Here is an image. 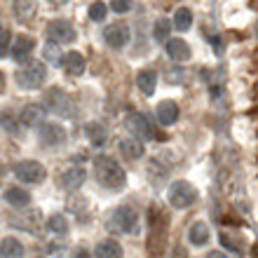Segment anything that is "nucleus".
Masks as SVG:
<instances>
[{
  "instance_id": "nucleus-4",
  "label": "nucleus",
  "mask_w": 258,
  "mask_h": 258,
  "mask_svg": "<svg viewBox=\"0 0 258 258\" xmlns=\"http://www.w3.org/2000/svg\"><path fill=\"white\" fill-rule=\"evenodd\" d=\"M167 202L174 209H188L197 202V188L188 181H174L167 190Z\"/></svg>"
},
{
  "instance_id": "nucleus-2",
  "label": "nucleus",
  "mask_w": 258,
  "mask_h": 258,
  "mask_svg": "<svg viewBox=\"0 0 258 258\" xmlns=\"http://www.w3.org/2000/svg\"><path fill=\"white\" fill-rule=\"evenodd\" d=\"M139 228V214H136L134 207L129 204H120L113 209L108 218V230L110 232H120V235H129V232H136Z\"/></svg>"
},
{
  "instance_id": "nucleus-26",
  "label": "nucleus",
  "mask_w": 258,
  "mask_h": 258,
  "mask_svg": "<svg viewBox=\"0 0 258 258\" xmlns=\"http://www.w3.org/2000/svg\"><path fill=\"white\" fill-rule=\"evenodd\" d=\"M47 230H52L54 235H66L68 232V221L63 214H52L47 218Z\"/></svg>"
},
{
  "instance_id": "nucleus-24",
  "label": "nucleus",
  "mask_w": 258,
  "mask_h": 258,
  "mask_svg": "<svg viewBox=\"0 0 258 258\" xmlns=\"http://www.w3.org/2000/svg\"><path fill=\"white\" fill-rule=\"evenodd\" d=\"M85 134H87V139L92 141L94 148H101L103 143H106V139H108V132H106V124L103 122H89L85 127Z\"/></svg>"
},
{
  "instance_id": "nucleus-28",
  "label": "nucleus",
  "mask_w": 258,
  "mask_h": 258,
  "mask_svg": "<svg viewBox=\"0 0 258 258\" xmlns=\"http://www.w3.org/2000/svg\"><path fill=\"white\" fill-rule=\"evenodd\" d=\"M0 127L12 136L19 134V124H17V120H14L12 110H0Z\"/></svg>"
},
{
  "instance_id": "nucleus-22",
  "label": "nucleus",
  "mask_w": 258,
  "mask_h": 258,
  "mask_svg": "<svg viewBox=\"0 0 258 258\" xmlns=\"http://www.w3.org/2000/svg\"><path fill=\"white\" fill-rule=\"evenodd\" d=\"M12 10H14V19L26 24L35 17V3L33 0H14L12 3Z\"/></svg>"
},
{
  "instance_id": "nucleus-37",
  "label": "nucleus",
  "mask_w": 258,
  "mask_h": 258,
  "mask_svg": "<svg viewBox=\"0 0 258 258\" xmlns=\"http://www.w3.org/2000/svg\"><path fill=\"white\" fill-rule=\"evenodd\" d=\"M5 92V75H3V71H0V94Z\"/></svg>"
},
{
  "instance_id": "nucleus-13",
  "label": "nucleus",
  "mask_w": 258,
  "mask_h": 258,
  "mask_svg": "<svg viewBox=\"0 0 258 258\" xmlns=\"http://www.w3.org/2000/svg\"><path fill=\"white\" fill-rule=\"evenodd\" d=\"M209 239H211V230L204 221H195V223L188 228V242H190L192 246H197V249H200V246H207Z\"/></svg>"
},
{
  "instance_id": "nucleus-21",
  "label": "nucleus",
  "mask_w": 258,
  "mask_h": 258,
  "mask_svg": "<svg viewBox=\"0 0 258 258\" xmlns=\"http://www.w3.org/2000/svg\"><path fill=\"white\" fill-rule=\"evenodd\" d=\"M0 256L3 258H24L26 249L17 237H5L0 242Z\"/></svg>"
},
{
  "instance_id": "nucleus-20",
  "label": "nucleus",
  "mask_w": 258,
  "mask_h": 258,
  "mask_svg": "<svg viewBox=\"0 0 258 258\" xmlns=\"http://www.w3.org/2000/svg\"><path fill=\"white\" fill-rule=\"evenodd\" d=\"M157 120H160V124H164V127H171V124L178 120V106L174 101H162L160 106H157Z\"/></svg>"
},
{
  "instance_id": "nucleus-25",
  "label": "nucleus",
  "mask_w": 258,
  "mask_h": 258,
  "mask_svg": "<svg viewBox=\"0 0 258 258\" xmlns=\"http://www.w3.org/2000/svg\"><path fill=\"white\" fill-rule=\"evenodd\" d=\"M174 26H176L178 31H190V26H192L190 7H178L176 14H174Z\"/></svg>"
},
{
  "instance_id": "nucleus-36",
  "label": "nucleus",
  "mask_w": 258,
  "mask_h": 258,
  "mask_svg": "<svg viewBox=\"0 0 258 258\" xmlns=\"http://www.w3.org/2000/svg\"><path fill=\"white\" fill-rule=\"evenodd\" d=\"M49 5H54V7H61L63 3H68V0H47Z\"/></svg>"
},
{
  "instance_id": "nucleus-32",
  "label": "nucleus",
  "mask_w": 258,
  "mask_h": 258,
  "mask_svg": "<svg viewBox=\"0 0 258 258\" xmlns=\"http://www.w3.org/2000/svg\"><path fill=\"white\" fill-rule=\"evenodd\" d=\"M110 10L117 14H124L132 10V0H110Z\"/></svg>"
},
{
  "instance_id": "nucleus-31",
  "label": "nucleus",
  "mask_w": 258,
  "mask_h": 258,
  "mask_svg": "<svg viewBox=\"0 0 258 258\" xmlns=\"http://www.w3.org/2000/svg\"><path fill=\"white\" fill-rule=\"evenodd\" d=\"M10 31L7 28H0V59L3 56H7V52H10Z\"/></svg>"
},
{
  "instance_id": "nucleus-3",
  "label": "nucleus",
  "mask_w": 258,
  "mask_h": 258,
  "mask_svg": "<svg viewBox=\"0 0 258 258\" xmlns=\"http://www.w3.org/2000/svg\"><path fill=\"white\" fill-rule=\"evenodd\" d=\"M14 80L21 89H40L47 80V68L42 66L40 61H28L26 66H21L14 73Z\"/></svg>"
},
{
  "instance_id": "nucleus-9",
  "label": "nucleus",
  "mask_w": 258,
  "mask_h": 258,
  "mask_svg": "<svg viewBox=\"0 0 258 258\" xmlns=\"http://www.w3.org/2000/svg\"><path fill=\"white\" fill-rule=\"evenodd\" d=\"M38 139L45 148H56V146H61L66 143L68 134H66V127L59 122H45L40 129H38Z\"/></svg>"
},
{
  "instance_id": "nucleus-5",
  "label": "nucleus",
  "mask_w": 258,
  "mask_h": 258,
  "mask_svg": "<svg viewBox=\"0 0 258 258\" xmlns=\"http://www.w3.org/2000/svg\"><path fill=\"white\" fill-rule=\"evenodd\" d=\"M12 171L21 183H28V185L42 183V181L47 178V167L40 164L38 160H21V162L14 164Z\"/></svg>"
},
{
  "instance_id": "nucleus-6",
  "label": "nucleus",
  "mask_w": 258,
  "mask_h": 258,
  "mask_svg": "<svg viewBox=\"0 0 258 258\" xmlns=\"http://www.w3.org/2000/svg\"><path fill=\"white\" fill-rule=\"evenodd\" d=\"M45 38H47V42H54V45H71V42H75V28L66 19H52L45 28Z\"/></svg>"
},
{
  "instance_id": "nucleus-14",
  "label": "nucleus",
  "mask_w": 258,
  "mask_h": 258,
  "mask_svg": "<svg viewBox=\"0 0 258 258\" xmlns=\"http://www.w3.org/2000/svg\"><path fill=\"white\" fill-rule=\"evenodd\" d=\"M117 150H120V155H122V160H141L143 153H146V148H143V143L139 141V139H122V141L117 143Z\"/></svg>"
},
{
  "instance_id": "nucleus-23",
  "label": "nucleus",
  "mask_w": 258,
  "mask_h": 258,
  "mask_svg": "<svg viewBox=\"0 0 258 258\" xmlns=\"http://www.w3.org/2000/svg\"><path fill=\"white\" fill-rule=\"evenodd\" d=\"M94 256L96 258H122V246L115 239H103V242L96 244Z\"/></svg>"
},
{
  "instance_id": "nucleus-15",
  "label": "nucleus",
  "mask_w": 258,
  "mask_h": 258,
  "mask_svg": "<svg viewBox=\"0 0 258 258\" xmlns=\"http://www.w3.org/2000/svg\"><path fill=\"white\" fill-rule=\"evenodd\" d=\"M61 68L68 75H75V78H78V75L85 73L87 63H85V56H82L80 52H66L61 59Z\"/></svg>"
},
{
  "instance_id": "nucleus-1",
  "label": "nucleus",
  "mask_w": 258,
  "mask_h": 258,
  "mask_svg": "<svg viewBox=\"0 0 258 258\" xmlns=\"http://www.w3.org/2000/svg\"><path fill=\"white\" fill-rule=\"evenodd\" d=\"M94 174L99 178V183L108 190H122L127 185V174H124L122 164L108 155L94 157Z\"/></svg>"
},
{
  "instance_id": "nucleus-29",
  "label": "nucleus",
  "mask_w": 258,
  "mask_h": 258,
  "mask_svg": "<svg viewBox=\"0 0 258 258\" xmlns=\"http://www.w3.org/2000/svg\"><path fill=\"white\" fill-rule=\"evenodd\" d=\"M106 14H108V5H106L103 0H96V3L89 5V19L92 21H99V24H101V21L106 19Z\"/></svg>"
},
{
  "instance_id": "nucleus-11",
  "label": "nucleus",
  "mask_w": 258,
  "mask_h": 258,
  "mask_svg": "<svg viewBox=\"0 0 258 258\" xmlns=\"http://www.w3.org/2000/svg\"><path fill=\"white\" fill-rule=\"evenodd\" d=\"M47 120V108L42 106V103H28L26 108L21 110V117L19 122L28 129H40Z\"/></svg>"
},
{
  "instance_id": "nucleus-18",
  "label": "nucleus",
  "mask_w": 258,
  "mask_h": 258,
  "mask_svg": "<svg viewBox=\"0 0 258 258\" xmlns=\"http://www.w3.org/2000/svg\"><path fill=\"white\" fill-rule=\"evenodd\" d=\"M85 178H87V171L82 169V167H71V169L63 171L61 185L66 190H78V188L85 183Z\"/></svg>"
},
{
  "instance_id": "nucleus-8",
  "label": "nucleus",
  "mask_w": 258,
  "mask_h": 258,
  "mask_svg": "<svg viewBox=\"0 0 258 258\" xmlns=\"http://www.w3.org/2000/svg\"><path fill=\"white\" fill-rule=\"evenodd\" d=\"M124 127L132 134V139H139V141H150L153 139V127H150L148 117L143 113H127L124 117Z\"/></svg>"
},
{
  "instance_id": "nucleus-35",
  "label": "nucleus",
  "mask_w": 258,
  "mask_h": 258,
  "mask_svg": "<svg viewBox=\"0 0 258 258\" xmlns=\"http://www.w3.org/2000/svg\"><path fill=\"white\" fill-rule=\"evenodd\" d=\"M204 258H228V256H225L223 251H209V253H207V256H204Z\"/></svg>"
},
{
  "instance_id": "nucleus-38",
  "label": "nucleus",
  "mask_w": 258,
  "mask_h": 258,
  "mask_svg": "<svg viewBox=\"0 0 258 258\" xmlns=\"http://www.w3.org/2000/svg\"><path fill=\"white\" fill-rule=\"evenodd\" d=\"M256 35H258V24H256Z\"/></svg>"
},
{
  "instance_id": "nucleus-10",
  "label": "nucleus",
  "mask_w": 258,
  "mask_h": 258,
  "mask_svg": "<svg viewBox=\"0 0 258 258\" xmlns=\"http://www.w3.org/2000/svg\"><path fill=\"white\" fill-rule=\"evenodd\" d=\"M129 38H132V31H129L127 24H110L103 31V40L113 49H124L129 45Z\"/></svg>"
},
{
  "instance_id": "nucleus-16",
  "label": "nucleus",
  "mask_w": 258,
  "mask_h": 258,
  "mask_svg": "<svg viewBox=\"0 0 258 258\" xmlns=\"http://www.w3.org/2000/svg\"><path fill=\"white\" fill-rule=\"evenodd\" d=\"M3 200H5L7 204L17 207V209H24V207L31 204V195H28V190H24V188H19V185H10V188H5Z\"/></svg>"
},
{
  "instance_id": "nucleus-19",
  "label": "nucleus",
  "mask_w": 258,
  "mask_h": 258,
  "mask_svg": "<svg viewBox=\"0 0 258 258\" xmlns=\"http://www.w3.org/2000/svg\"><path fill=\"white\" fill-rule=\"evenodd\" d=\"M136 85H139L143 96H153L155 94V87H157V73L150 71V68H146V71H141V73L136 75Z\"/></svg>"
},
{
  "instance_id": "nucleus-12",
  "label": "nucleus",
  "mask_w": 258,
  "mask_h": 258,
  "mask_svg": "<svg viewBox=\"0 0 258 258\" xmlns=\"http://www.w3.org/2000/svg\"><path fill=\"white\" fill-rule=\"evenodd\" d=\"M33 47H35V40L31 38V35H19L17 40H14L12 49H10V54H12L14 61H28V56L33 54Z\"/></svg>"
},
{
  "instance_id": "nucleus-27",
  "label": "nucleus",
  "mask_w": 258,
  "mask_h": 258,
  "mask_svg": "<svg viewBox=\"0 0 258 258\" xmlns=\"http://www.w3.org/2000/svg\"><path fill=\"white\" fill-rule=\"evenodd\" d=\"M169 31H171V24L167 19H157L155 26H153V38H155L157 42H169Z\"/></svg>"
},
{
  "instance_id": "nucleus-33",
  "label": "nucleus",
  "mask_w": 258,
  "mask_h": 258,
  "mask_svg": "<svg viewBox=\"0 0 258 258\" xmlns=\"http://www.w3.org/2000/svg\"><path fill=\"white\" fill-rule=\"evenodd\" d=\"M73 258H92V253H89L87 249H75Z\"/></svg>"
},
{
  "instance_id": "nucleus-30",
  "label": "nucleus",
  "mask_w": 258,
  "mask_h": 258,
  "mask_svg": "<svg viewBox=\"0 0 258 258\" xmlns=\"http://www.w3.org/2000/svg\"><path fill=\"white\" fill-rule=\"evenodd\" d=\"M42 54H45V59L49 63H61V59H63V56H59V45H54V42H47Z\"/></svg>"
},
{
  "instance_id": "nucleus-7",
  "label": "nucleus",
  "mask_w": 258,
  "mask_h": 258,
  "mask_svg": "<svg viewBox=\"0 0 258 258\" xmlns=\"http://www.w3.org/2000/svg\"><path fill=\"white\" fill-rule=\"evenodd\" d=\"M45 108L47 110H52L54 115H59V117H73V101H71V96L63 92V89H59V87H52L47 92V96H45Z\"/></svg>"
},
{
  "instance_id": "nucleus-34",
  "label": "nucleus",
  "mask_w": 258,
  "mask_h": 258,
  "mask_svg": "<svg viewBox=\"0 0 258 258\" xmlns=\"http://www.w3.org/2000/svg\"><path fill=\"white\" fill-rule=\"evenodd\" d=\"M171 258H188V253H185L183 246H176V249H174V256H171Z\"/></svg>"
},
{
  "instance_id": "nucleus-17",
  "label": "nucleus",
  "mask_w": 258,
  "mask_h": 258,
  "mask_svg": "<svg viewBox=\"0 0 258 258\" xmlns=\"http://www.w3.org/2000/svg\"><path fill=\"white\" fill-rule=\"evenodd\" d=\"M167 54H169V59H174V61H188L192 52H190V45L185 40L171 38V40L167 42Z\"/></svg>"
}]
</instances>
